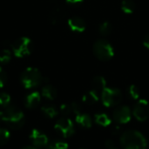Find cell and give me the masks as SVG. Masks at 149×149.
I'll use <instances>...</instances> for the list:
<instances>
[{"label": "cell", "instance_id": "6da1fadb", "mask_svg": "<svg viewBox=\"0 0 149 149\" xmlns=\"http://www.w3.org/2000/svg\"><path fill=\"white\" fill-rule=\"evenodd\" d=\"M120 144L123 149H146L148 147L144 135L135 130H128L122 133Z\"/></svg>", "mask_w": 149, "mask_h": 149}, {"label": "cell", "instance_id": "836d02e7", "mask_svg": "<svg viewBox=\"0 0 149 149\" xmlns=\"http://www.w3.org/2000/svg\"><path fill=\"white\" fill-rule=\"evenodd\" d=\"M3 118H4V112L0 111V121H3Z\"/></svg>", "mask_w": 149, "mask_h": 149}, {"label": "cell", "instance_id": "4fadbf2b", "mask_svg": "<svg viewBox=\"0 0 149 149\" xmlns=\"http://www.w3.org/2000/svg\"><path fill=\"white\" fill-rule=\"evenodd\" d=\"M40 100H41L40 93L38 92H32L26 96L24 104L25 107L28 108H34L38 107V105L40 103Z\"/></svg>", "mask_w": 149, "mask_h": 149}, {"label": "cell", "instance_id": "ac0fdd59", "mask_svg": "<svg viewBox=\"0 0 149 149\" xmlns=\"http://www.w3.org/2000/svg\"><path fill=\"white\" fill-rule=\"evenodd\" d=\"M94 120L98 125L104 127H107L111 124V119L106 113H97L94 117Z\"/></svg>", "mask_w": 149, "mask_h": 149}, {"label": "cell", "instance_id": "277c9868", "mask_svg": "<svg viewBox=\"0 0 149 149\" xmlns=\"http://www.w3.org/2000/svg\"><path fill=\"white\" fill-rule=\"evenodd\" d=\"M100 97L103 105L107 107L118 106L122 100V93L118 88L106 87Z\"/></svg>", "mask_w": 149, "mask_h": 149}, {"label": "cell", "instance_id": "30bf717a", "mask_svg": "<svg viewBox=\"0 0 149 149\" xmlns=\"http://www.w3.org/2000/svg\"><path fill=\"white\" fill-rule=\"evenodd\" d=\"M30 139L31 142L33 143V145L38 148L45 147L48 145V142H49L47 136L38 129H32L30 134Z\"/></svg>", "mask_w": 149, "mask_h": 149}, {"label": "cell", "instance_id": "7402d4cb", "mask_svg": "<svg viewBox=\"0 0 149 149\" xmlns=\"http://www.w3.org/2000/svg\"><path fill=\"white\" fill-rule=\"evenodd\" d=\"M11 58V52L9 49L4 48L0 51V63L7 64Z\"/></svg>", "mask_w": 149, "mask_h": 149}, {"label": "cell", "instance_id": "ffe728a7", "mask_svg": "<svg viewBox=\"0 0 149 149\" xmlns=\"http://www.w3.org/2000/svg\"><path fill=\"white\" fill-rule=\"evenodd\" d=\"M41 111L49 119H53L58 115V110L54 107L50 106V105H46V106L42 107Z\"/></svg>", "mask_w": 149, "mask_h": 149}, {"label": "cell", "instance_id": "2e32d148", "mask_svg": "<svg viewBox=\"0 0 149 149\" xmlns=\"http://www.w3.org/2000/svg\"><path fill=\"white\" fill-rule=\"evenodd\" d=\"M100 99V94H98L96 92H94L93 90L88 91L87 93H86L83 97H82V100L85 104L88 105V106H92L96 104L99 101Z\"/></svg>", "mask_w": 149, "mask_h": 149}, {"label": "cell", "instance_id": "d4e9b609", "mask_svg": "<svg viewBox=\"0 0 149 149\" xmlns=\"http://www.w3.org/2000/svg\"><path fill=\"white\" fill-rule=\"evenodd\" d=\"M10 137V134L8 130L4 128H0V146H3L5 143H7Z\"/></svg>", "mask_w": 149, "mask_h": 149}, {"label": "cell", "instance_id": "5b68a950", "mask_svg": "<svg viewBox=\"0 0 149 149\" xmlns=\"http://www.w3.org/2000/svg\"><path fill=\"white\" fill-rule=\"evenodd\" d=\"M3 121H5L14 128H19L24 123V113L16 108L15 107H10L7 108L4 112Z\"/></svg>", "mask_w": 149, "mask_h": 149}, {"label": "cell", "instance_id": "9c48e42d", "mask_svg": "<svg viewBox=\"0 0 149 149\" xmlns=\"http://www.w3.org/2000/svg\"><path fill=\"white\" fill-rule=\"evenodd\" d=\"M113 120L120 124H126L130 121L132 117V112L127 106H121L117 107L113 113Z\"/></svg>", "mask_w": 149, "mask_h": 149}, {"label": "cell", "instance_id": "52a82bcc", "mask_svg": "<svg viewBox=\"0 0 149 149\" xmlns=\"http://www.w3.org/2000/svg\"><path fill=\"white\" fill-rule=\"evenodd\" d=\"M54 128L65 138L70 137L74 134V125L72 121L66 117L59 119L56 122Z\"/></svg>", "mask_w": 149, "mask_h": 149}, {"label": "cell", "instance_id": "4316f807", "mask_svg": "<svg viewBox=\"0 0 149 149\" xmlns=\"http://www.w3.org/2000/svg\"><path fill=\"white\" fill-rule=\"evenodd\" d=\"M59 110H60V113L63 115H65V116H67V115H69L70 113H72V109L71 104L70 105L69 104H62L60 106Z\"/></svg>", "mask_w": 149, "mask_h": 149}, {"label": "cell", "instance_id": "4dcf8cb0", "mask_svg": "<svg viewBox=\"0 0 149 149\" xmlns=\"http://www.w3.org/2000/svg\"><path fill=\"white\" fill-rule=\"evenodd\" d=\"M112 132H113V134L117 135V134H120L121 130H120V127L119 126H114V127L112 128Z\"/></svg>", "mask_w": 149, "mask_h": 149}, {"label": "cell", "instance_id": "d6a6232c", "mask_svg": "<svg viewBox=\"0 0 149 149\" xmlns=\"http://www.w3.org/2000/svg\"><path fill=\"white\" fill-rule=\"evenodd\" d=\"M106 147L108 149H113L114 148V142L111 140H108L107 142H106Z\"/></svg>", "mask_w": 149, "mask_h": 149}, {"label": "cell", "instance_id": "7c38bea8", "mask_svg": "<svg viewBox=\"0 0 149 149\" xmlns=\"http://www.w3.org/2000/svg\"><path fill=\"white\" fill-rule=\"evenodd\" d=\"M65 17V10L60 7H57L51 11L49 15V20L52 24H57L61 21H63Z\"/></svg>", "mask_w": 149, "mask_h": 149}, {"label": "cell", "instance_id": "8992f818", "mask_svg": "<svg viewBox=\"0 0 149 149\" xmlns=\"http://www.w3.org/2000/svg\"><path fill=\"white\" fill-rule=\"evenodd\" d=\"M12 52L17 58H23L29 55L31 52L32 43L27 37H22L12 44Z\"/></svg>", "mask_w": 149, "mask_h": 149}, {"label": "cell", "instance_id": "e0dca14e", "mask_svg": "<svg viewBox=\"0 0 149 149\" xmlns=\"http://www.w3.org/2000/svg\"><path fill=\"white\" fill-rule=\"evenodd\" d=\"M41 93H42V96H43V97H45V99L50 100H55L56 97H57V94H58L56 88L53 87V86H51V85H46V86H45L42 88Z\"/></svg>", "mask_w": 149, "mask_h": 149}, {"label": "cell", "instance_id": "44dd1931", "mask_svg": "<svg viewBox=\"0 0 149 149\" xmlns=\"http://www.w3.org/2000/svg\"><path fill=\"white\" fill-rule=\"evenodd\" d=\"M113 31V25L110 22L105 21L101 23L99 26V32L102 36H107Z\"/></svg>", "mask_w": 149, "mask_h": 149}, {"label": "cell", "instance_id": "7a4b0ae2", "mask_svg": "<svg viewBox=\"0 0 149 149\" xmlns=\"http://www.w3.org/2000/svg\"><path fill=\"white\" fill-rule=\"evenodd\" d=\"M42 74L38 69L35 67L26 68L21 75L22 85L26 89H31L38 86L42 82Z\"/></svg>", "mask_w": 149, "mask_h": 149}, {"label": "cell", "instance_id": "3957f363", "mask_svg": "<svg viewBox=\"0 0 149 149\" xmlns=\"http://www.w3.org/2000/svg\"><path fill=\"white\" fill-rule=\"evenodd\" d=\"M93 53L100 60L108 61L113 57L114 50L107 40L100 39L97 40L93 45Z\"/></svg>", "mask_w": 149, "mask_h": 149}, {"label": "cell", "instance_id": "9a60e30c", "mask_svg": "<svg viewBox=\"0 0 149 149\" xmlns=\"http://www.w3.org/2000/svg\"><path fill=\"white\" fill-rule=\"evenodd\" d=\"M75 120L82 127H85V128H90V127H92L93 120H92L91 116L89 114H87V113H81L79 114H77L76 117H75Z\"/></svg>", "mask_w": 149, "mask_h": 149}, {"label": "cell", "instance_id": "1f68e13d", "mask_svg": "<svg viewBox=\"0 0 149 149\" xmlns=\"http://www.w3.org/2000/svg\"><path fill=\"white\" fill-rule=\"evenodd\" d=\"M143 45H144L146 48L149 49V34L146 35L145 38H143Z\"/></svg>", "mask_w": 149, "mask_h": 149}, {"label": "cell", "instance_id": "83f0119b", "mask_svg": "<svg viewBox=\"0 0 149 149\" xmlns=\"http://www.w3.org/2000/svg\"><path fill=\"white\" fill-rule=\"evenodd\" d=\"M7 82V74L4 70L0 66V88L3 87Z\"/></svg>", "mask_w": 149, "mask_h": 149}, {"label": "cell", "instance_id": "d6986e66", "mask_svg": "<svg viewBox=\"0 0 149 149\" xmlns=\"http://www.w3.org/2000/svg\"><path fill=\"white\" fill-rule=\"evenodd\" d=\"M121 10L126 14H132L135 10V3L132 0H124L121 3Z\"/></svg>", "mask_w": 149, "mask_h": 149}, {"label": "cell", "instance_id": "f1b7e54d", "mask_svg": "<svg viewBox=\"0 0 149 149\" xmlns=\"http://www.w3.org/2000/svg\"><path fill=\"white\" fill-rule=\"evenodd\" d=\"M71 107H72V113H75L76 115L82 113L81 106H80L78 102H72V103L71 104Z\"/></svg>", "mask_w": 149, "mask_h": 149}, {"label": "cell", "instance_id": "d590c367", "mask_svg": "<svg viewBox=\"0 0 149 149\" xmlns=\"http://www.w3.org/2000/svg\"><path fill=\"white\" fill-rule=\"evenodd\" d=\"M113 149H116V148H113Z\"/></svg>", "mask_w": 149, "mask_h": 149}, {"label": "cell", "instance_id": "603a6c76", "mask_svg": "<svg viewBox=\"0 0 149 149\" xmlns=\"http://www.w3.org/2000/svg\"><path fill=\"white\" fill-rule=\"evenodd\" d=\"M127 93L132 100H137L140 98V90L135 85H131L127 89Z\"/></svg>", "mask_w": 149, "mask_h": 149}, {"label": "cell", "instance_id": "484cf974", "mask_svg": "<svg viewBox=\"0 0 149 149\" xmlns=\"http://www.w3.org/2000/svg\"><path fill=\"white\" fill-rule=\"evenodd\" d=\"M10 102V96L6 93H0V106L1 107H7Z\"/></svg>", "mask_w": 149, "mask_h": 149}, {"label": "cell", "instance_id": "f546056e", "mask_svg": "<svg viewBox=\"0 0 149 149\" xmlns=\"http://www.w3.org/2000/svg\"><path fill=\"white\" fill-rule=\"evenodd\" d=\"M84 0H65V2L70 5H79Z\"/></svg>", "mask_w": 149, "mask_h": 149}, {"label": "cell", "instance_id": "5bb4252c", "mask_svg": "<svg viewBox=\"0 0 149 149\" xmlns=\"http://www.w3.org/2000/svg\"><path fill=\"white\" fill-rule=\"evenodd\" d=\"M92 86H93L92 90L96 92L98 94L101 95L102 92L107 87V80L102 76H96L93 78L92 81Z\"/></svg>", "mask_w": 149, "mask_h": 149}, {"label": "cell", "instance_id": "cb8c5ba5", "mask_svg": "<svg viewBox=\"0 0 149 149\" xmlns=\"http://www.w3.org/2000/svg\"><path fill=\"white\" fill-rule=\"evenodd\" d=\"M69 146L65 141H54L51 143H49V148L50 149H68Z\"/></svg>", "mask_w": 149, "mask_h": 149}, {"label": "cell", "instance_id": "e575fe53", "mask_svg": "<svg viewBox=\"0 0 149 149\" xmlns=\"http://www.w3.org/2000/svg\"><path fill=\"white\" fill-rule=\"evenodd\" d=\"M22 149H38L37 148H34V147H30V146H28V147H24V148H23Z\"/></svg>", "mask_w": 149, "mask_h": 149}, {"label": "cell", "instance_id": "ba28073f", "mask_svg": "<svg viewBox=\"0 0 149 149\" xmlns=\"http://www.w3.org/2000/svg\"><path fill=\"white\" fill-rule=\"evenodd\" d=\"M133 114L139 121H145L149 118V103L146 100H140L134 105Z\"/></svg>", "mask_w": 149, "mask_h": 149}, {"label": "cell", "instance_id": "8fae6325", "mask_svg": "<svg viewBox=\"0 0 149 149\" xmlns=\"http://www.w3.org/2000/svg\"><path fill=\"white\" fill-rule=\"evenodd\" d=\"M69 28L74 32H83L86 28V22L79 17H72L67 21Z\"/></svg>", "mask_w": 149, "mask_h": 149}]
</instances>
